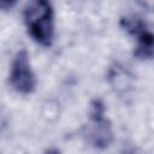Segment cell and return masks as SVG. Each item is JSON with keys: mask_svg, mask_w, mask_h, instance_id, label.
<instances>
[{"mask_svg": "<svg viewBox=\"0 0 154 154\" xmlns=\"http://www.w3.org/2000/svg\"><path fill=\"white\" fill-rule=\"evenodd\" d=\"M45 154H60V152L58 149H55V148H52V149H48Z\"/></svg>", "mask_w": 154, "mask_h": 154, "instance_id": "5", "label": "cell"}, {"mask_svg": "<svg viewBox=\"0 0 154 154\" xmlns=\"http://www.w3.org/2000/svg\"><path fill=\"white\" fill-rule=\"evenodd\" d=\"M10 82L14 90L20 94H31L36 87V77L31 69L29 54L25 49L19 51L11 66Z\"/></svg>", "mask_w": 154, "mask_h": 154, "instance_id": "2", "label": "cell"}, {"mask_svg": "<svg viewBox=\"0 0 154 154\" xmlns=\"http://www.w3.org/2000/svg\"><path fill=\"white\" fill-rule=\"evenodd\" d=\"M24 20L31 37L40 45L48 47L54 36V12L51 2L36 0L24 8Z\"/></svg>", "mask_w": 154, "mask_h": 154, "instance_id": "1", "label": "cell"}, {"mask_svg": "<svg viewBox=\"0 0 154 154\" xmlns=\"http://www.w3.org/2000/svg\"><path fill=\"white\" fill-rule=\"evenodd\" d=\"M134 36L137 37V45L134 51V55L141 60H148L154 58V34L147 29V25L142 26Z\"/></svg>", "mask_w": 154, "mask_h": 154, "instance_id": "4", "label": "cell"}, {"mask_svg": "<svg viewBox=\"0 0 154 154\" xmlns=\"http://www.w3.org/2000/svg\"><path fill=\"white\" fill-rule=\"evenodd\" d=\"M91 129L90 140L91 143L100 149L109 146L113 138L111 123L105 118V105L101 100H94L91 102Z\"/></svg>", "mask_w": 154, "mask_h": 154, "instance_id": "3", "label": "cell"}]
</instances>
